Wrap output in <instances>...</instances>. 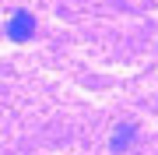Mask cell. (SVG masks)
I'll list each match as a JSON object with an SVG mask.
<instances>
[{
	"label": "cell",
	"instance_id": "cell-1",
	"mask_svg": "<svg viewBox=\"0 0 158 155\" xmlns=\"http://www.w3.org/2000/svg\"><path fill=\"white\" fill-rule=\"evenodd\" d=\"M32 35H35V14L14 11L11 21H7V39H11V42H28Z\"/></svg>",
	"mask_w": 158,
	"mask_h": 155
},
{
	"label": "cell",
	"instance_id": "cell-2",
	"mask_svg": "<svg viewBox=\"0 0 158 155\" xmlns=\"http://www.w3.org/2000/svg\"><path fill=\"white\" fill-rule=\"evenodd\" d=\"M134 134H137V127H134V123H127L123 131H116V134H113V148H116V152H119V148H127V144L134 141Z\"/></svg>",
	"mask_w": 158,
	"mask_h": 155
}]
</instances>
